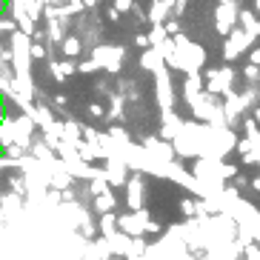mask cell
Here are the masks:
<instances>
[{"label": "cell", "instance_id": "obj_11", "mask_svg": "<svg viewBox=\"0 0 260 260\" xmlns=\"http://www.w3.org/2000/svg\"><path fill=\"white\" fill-rule=\"evenodd\" d=\"M94 69H100V63H98V60H86V63H80V72H94Z\"/></svg>", "mask_w": 260, "mask_h": 260}, {"label": "cell", "instance_id": "obj_5", "mask_svg": "<svg viewBox=\"0 0 260 260\" xmlns=\"http://www.w3.org/2000/svg\"><path fill=\"white\" fill-rule=\"evenodd\" d=\"M115 209V194L106 191V194H98V212H112Z\"/></svg>", "mask_w": 260, "mask_h": 260}, {"label": "cell", "instance_id": "obj_1", "mask_svg": "<svg viewBox=\"0 0 260 260\" xmlns=\"http://www.w3.org/2000/svg\"><path fill=\"white\" fill-rule=\"evenodd\" d=\"M232 80V72H212V80H209V92H223Z\"/></svg>", "mask_w": 260, "mask_h": 260}, {"label": "cell", "instance_id": "obj_9", "mask_svg": "<svg viewBox=\"0 0 260 260\" xmlns=\"http://www.w3.org/2000/svg\"><path fill=\"white\" fill-rule=\"evenodd\" d=\"M106 180H103V177H100V180H94L92 183V194H106Z\"/></svg>", "mask_w": 260, "mask_h": 260}, {"label": "cell", "instance_id": "obj_15", "mask_svg": "<svg viewBox=\"0 0 260 260\" xmlns=\"http://www.w3.org/2000/svg\"><path fill=\"white\" fill-rule=\"evenodd\" d=\"M89 112H92V115H94V117H100V115H103V109H100V106H98V103H94V106H92V109H89Z\"/></svg>", "mask_w": 260, "mask_h": 260}, {"label": "cell", "instance_id": "obj_12", "mask_svg": "<svg viewBox=\"0 0 260 260\" xmlns=\"http://www.w3.org/2000/svg\"><path fill=\"white\" fill-rule=\"evenodd\" d=\"M115 9H117V12H129V9H132V0H117Z\"/></svg>", "mask_w": 260, "mask_h": 260}, {"label": "cell", "instance_id": "obj_16", "mask_svg": "<svg viewBox=\"0 0 260 260\" xmlns=\"http://www.w3.org/2000/svg\"><path fill=\"white\" fill-rule=\"evenodd\" d=\"M183 6H186V0H175V9H177V12H183Z\"/></svg>", "mask_w": 260, "mask_h": 260}, {"label": "cell", "instance_id": "obj_17", "mask_svg": "<svg viewBox=\"0 0 260 260\" xmlns=\"http://www.w3.org/2000/svg\"><path fill=\"white\" fill-rule=\"evenodd\" d=\"M80 3H83V6H94V0H80Z\"/></svg>", "mask_w": 260, "mask_h": 260}, {"label": "cell", "instance_id": "obj_2", "mask_svg": "<svg viewBox=\"0 0 260 260\" xmlns=\"http://www.w3.org/2000/svg\"><path fill=\"white\" fill-rule=\"evenodd\" d=\"M232 23H235V12L232 9H217V31L229 35Z\"/></svg>", "mask_w": 260, "mask_h": 260}, {"label": "cell", "instance_id": "obj_14", "mask_svg": "<svg viewBox=\"0 0 260 260\" xmlns=\"http://www.w3.org/2000/svg\"><path fill=\"white\" fill-rule=\"evenodd\" d=\"M135 43H138V46H149V38H146V35H138V38H135Z\"/></svg>", "mask_w": 260, "mask_h": 260}, {"label": "cell", "instance_id": "obj_10", "mask_svg": "<svg viewBox=\"0 0 260 260\" xmlns=\"http://www.w3.org/2000/svg\"><path fill=\"white\" fill-rule=\"evenodd\" d=\"M240 20H243V23L249 26V29H252V35H254V29H257V23H254V17L249 15V12H243V15H240Z\"/></svg>", "mask_w": 260, "mask_h": 260}, {"label": "cell", "instance_id": "obj_3", "mask_svg": "<svg viewBox=\"0 0 260 260\" xmlns=\"http://www.w3.org/2000/svg\"><path fill=\"white\" fill-rule=\"evenodd\" d=\"M143 220H146V214H138V217H123L120 226L126 232H135V237H138L140 232H143Z\"/></svg>", "mask_w": 260, "mask_h": 260}, {"label": "cell", "instance_id": "obj_4", "mask_svg": "<svg viewBox=\"0 0 260 260\" xmlns=\"http://www.w3.org/2000/svg\"><path fill=\"white\" fill-rule=\"evenodd\" d=\"M140 191H143V183H140V177L129 180V203H132V206H140Z\"/></svg>", "mask_w": 260, "mask_h": 260}, {"label": "cell", "instance_id": "obj_7", "mask_svg": "<svg viewBox=\"0 0 260 260\" xmlns=\"http://www.w3.org/2000/svg\"><path fill=\"white\" fill-rule=\"evenodd\" d=\"M160 63H163V57L157 52H146L143 54V66H146V69H157Z\"/></svg>", "mask_w": 260, "mask_h": 260}, {"label": "cell", "instance_id": "obj_8", "mask_svg": "<svg viewBox=\"0 0 260 260\" xmlns=\"http://www.w3.org/2000/svg\"><path fill=\"white\" fill-rule=\"evenodd\" d=\"M29 57H38V60H40V57H46V49L40 46V43H31V46H29Z\"/></svg>", "mask_w": 260, "mask_h": 260}, {"label": "cell", "instance_id": "obj_6", "mask_svg": "<svg viewBox=\"0 0 260 260\" xmlns=\"http://www.w3.org/2000/svg\"><path fill=\"white\" fill-rule=\"evenodd\" d=\"M63 52H66V57H75V54L80 52V40H77V38H66V40H63Z\"/></svg>", "mask_w": 260, "mask_h": 260}, {"label": "cell", "instance_id": "obj_13", "mask_svg": "<svg viewBox=\"0 0 260 260\" xmlns=\"http://www.w3.org/2000/svg\"><path fill=\"white\" fill-rule=\"evenodd\" d=\"M183 212H186V214H194V212H198V206H194L191 200H183Z\"/></svg>", "mask_w": 260, "mask_h": 260}]
</instances>
